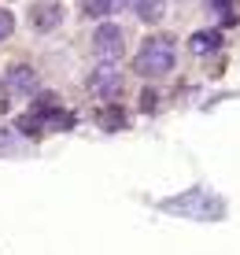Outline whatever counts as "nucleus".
I'll list each match as a JSON object with an SVG mask.
<instances>
[{"label":"nucleus","mask_w":240,"mask_h":255,"mask_svg":"<svg viewBox=\"0 0 240 255\" xmlns=\"http://www.w3.org/2000/svg\"><path fill=\"white\" fill-rule=\"evenodd\" d=\"M11 33H15V15L7 7H0V41H7Z\"/></svg>","instance_id":"nucleus-10"},{"label":"nucleus","mask_w":240,"mask_h":255,"mask_svg":"<svg viewBox=\"0 0 240 255\" xmlns=\"http://www.w3.org/2000/svg\"><path fill=\"white\" fill-rule=\"evenodd\" d=\"M218 48H222V33L218 30H196L189 37V52L192 56H215Z\"/></svg>","instance_id":"nucleus-7"},{"label":"nucleus","mask_w":240,"mask_h":255,"mask_svg":"<svg viewBox=\"0 0 240 255\" xmlns=\"http://www.w3.org/2000/svg\"><path fill=\"white\" fill-rule=\"evenodd\" d=\"M122 0H82V11L93 15V19H108L111 11H119Z\"/></svg>","instance_id":"nucleus-9"},{"label":"nucleus","mask_w":240,"mask_h":255,"mask_svg":"<svg viewBox=\"0 0 240 255\" xmlns=\"http://www.w3.org/2000/svg\"><path fill=\"white\" fill-rule=\"evenodd\" d=\"M89 89L100 96V100L119 96V93H122V70L115 67V63H100L93 74H89Z\"/></svg>","instance_id":"nucleus-6"},{"label":"nucleus","mask_w":240,"mask_h":255,"mask_svg":"<svg viewBox=\"0 0 240 255\" xmlns=\"http://www.w3.org/2000/svg\"><path fill=\"white\" fill-rule=\"evenodd\" d=\"M159 207L170 211V215H181V218H200V222H218V218H226V200L215 196V192H207V189H189V192H181V196L163 200Z\"/></svg>","instance_id":"nucleus-1"},{"label":"nucleus","mask_w":240,"mask_h":255,"mask_svg":"<svg viewBox=\"0 0 240 255\" xmlns=\"http://www.w3.org/2000/svg\"><path fill=\"white\" fill-rule=\"evenodd\" d=\"M93 48H96V56H100V63H115V59L122 56V48H126V33H122V26L100 22L93 30Z\"/></svg>","instance_id":"nucleus-3"},{"label":"nucleus","mask_w":240,"mask_h":255,"mask_svg":"<svg viewBox=\"0 0 240 255\" xmlns=\"http://www.w3.org/2000/svg\"><path fill=\"white\" fill-rule=\"evenodd\" d=\"M4 93L7 96H33L37 93V70L30 63H15L4 70Z\"/></svg>","instance_id":"nucleus-5"},{"label":"nucleus","mask_w":240,"mask_h":255,"mask_svg":"<svg viewBox=\"0 0 240 255\" xmlns=\"http://www.w3.org/2000/svg\"><path fill=\"white\" fill-rule=\"evenodd\" d=\"M129 4H133L140 22H159L163 11H166V0H129Z\"/></svg>","instance_id":"nucleus-8"},{"label":"nucleus","mask_w":240,"mask_h":255,"mask_svg":"<svg viewBox=\"0 0 240 255\" xmlns=\"http://www.w3.org/2000/svg\"><path fill=\"white\" fill-rule=\"evenodd\" d=\"M67 19V11H63V4L59 0H37V4H30V30L33 33H52V30H59Z\"/></svg>","instance_id":"nucleus-4"},{"label":"nucleus","mask_w":240,"mask_h":255,"mask_svg":"<svg viewBox=\"0 0 240 255\" xmlns=\"http://www.w3.org/2000/svg\"><path fill=\"white\" fill-rule=\"evenodd\" d=\"M177 63V45L174 37H163V33H155V37H148L144 45H140L137 59H133V67H137L140 78H163L170 74Z\"/></svg>","instance_id":"nucleus-2"}]
</instances>
